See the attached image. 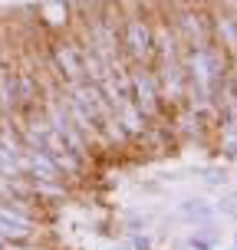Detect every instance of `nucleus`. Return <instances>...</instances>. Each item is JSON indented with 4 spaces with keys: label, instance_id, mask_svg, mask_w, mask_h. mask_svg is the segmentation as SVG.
Here are the masks:
<instances>
[{
    "label": "nucleus",
    "instance_id": "1",
    "mask_svg": "<svg viewBox=\"0 0 237 250\" xmlns=\"http://www.w3.org/2000/svg\"><path fill=\"white\" fill-rule=\"evenodd\" d=\"M135 247H138V250H149L151 240H149V237H135Z\"/></svg>",
    "mask_w": 237,
    "mask_h": 250
}]
</instances>
